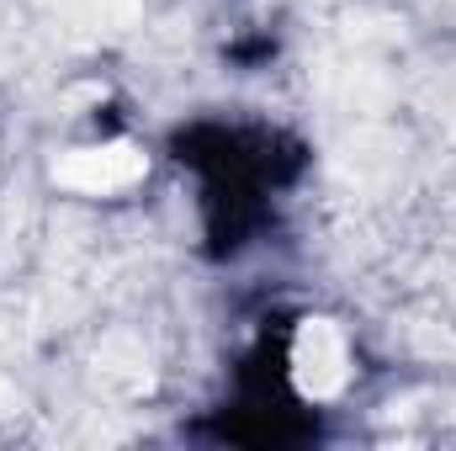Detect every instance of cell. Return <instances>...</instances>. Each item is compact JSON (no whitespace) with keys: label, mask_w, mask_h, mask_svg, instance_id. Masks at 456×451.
Segmentation results:
<instances>
[{"label":"cell","mask_w":456,"mask_h":451,"mask_svg":"<svg viewBox=\"0 0 456 451\" xmlns=\"http://www.w3.org/2000/svg\"><path fill=\"white\" fill-rule=\"evenodd\" d=\"M350 377V350L330 319H308L292 340V382L303 398H335Z\"/></svg>","instance_id":"1"},{"label":"cell","mask_w":456,"mask_h":451,"mask_svg":"<svg viewBox=\"0 0 456 451\" xmlns=\"http://www.w3.org/2000/svg\"><path fill=\"white\" fill-rule=\"evenodd\" d=\"M53 181L69 186V192H86V197H107L122 192L133 181H143V154L133 144H96V149H75L53 165Z\"/></svg>","instance_id":"2"}]
</instances>
